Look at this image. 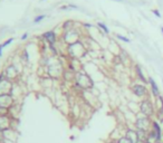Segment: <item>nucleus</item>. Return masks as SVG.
I'll list each match as a JSON object with an SVG mask.
<instances>
[{
    "label": "nucleus",
    "instance_id": "34",
    "mask_svg": "<svg viewBox=\"0 0 163 143\" xmlns=\"http://www.w3.org/2000/svg\"><path fill=\"white\" fill-rule=\"evenodd\" d=\"M3 143H17V142H11V141H3Z\"/></svg>",
    "mask_w": 163,
    "mask_h": 143
},
{
    "label": "nucleus",
    "instance_id": "38",
    "mask_svg": "<svg viewBox=\"0 0 163 143\" xmlns=\"http://www.w3.org/2000/svg\"><path fill=\"white\" fill-rule=\"evenodd\" d=\"M41 1H45V0H41Z\"/></svg>",
    "mask_w": 163,
    "mask_h": 143
},
{
    "label": "nucleus",
    "instance_id": "3",
    "mask_svg": "<svg viewBox=\"0 0 163 143\" xmlns=\"http://www.w3.org/2000/svg\"><path fill=\"white\" fill-rule=\"evenodd\" d=\"M87 55V48L80 41L67 46V56L71 59H80Z\"/></svg>",
    "mask_w": 163,
    "mask_h": 143
},
{
    "label": "nucleus",
    "instance_id": "29",
    "mask_svg": "<svg viewBox=\"0 0 163 143\" xmlns=\"http://www.w3.org/2000/svg\"><path fill=\"white\" fill-rule=\"evenodd\" d=\"M27 38H28V33H25V34H22V35H21L20 39H21V41H26Z\"/></svg>",
    "mask_w": 163,
    "mask_h": 143
},
{
    "label": "nucleus",
    "instance_id": "5",
    "mask_svg": "<svg viewBox=\"0 0 163 143\" xmlns=\"http://www.w3.org/2000/svg\"><path fill=\"white\" fill-rule=\"evenodd\" d=\"M131 92L134 96L138 97V99H141V100L150 96V92H149V88L146 87V85L142 84V83H138V82L132 84Z\"/></svg>",
    "mask_w": 163,
    "mask_h": 143
},
{
    "label": "nucleus",
    "instance_id": "12",
    "mask_svg": "<svg viewBox=\"0 0 163 143\" xmlns=\"http://www.w3.org/2000/svg\"><path fill=\"white\" fill-rule=\"evenodd\" d=\"M14 86V82L9 79H5V81L0 82V95L3 94H10Z\"/></svg>",
    "mask_w": 163,
    "mask_h": 143
},
{
    "label": "nucleus",
    "instance_id": "15",
    "mask_svg": "<svg viewBox=\"0 0 163 143\" xmlns=\"http://www.w3.org/2000/svg\"><path fill=\"white\" fill-rule=\"evenodd\" d=\"M152 130L155 132L157 134V142H162L163 139V131L162 128H161V124L159 123V121L157 120H153L152 121Z\"/></svg>",
    "mask_w": 163,
    "mask_h": 143
},
{
    "label": "nucleus",
    "instance_id": "25",
    "mask_svg": "<svg viewBox=\"0 0 163 143\" xmlns=\"http://www.w3.org/2000/svg\"><path fill=\"white\" fill-rule=\"evenodd\" d=\"M5 79H7V78H6V75H5V73H3V72H0V82L5 81Z\"/></svg>",
    "mask_w": 163,
    "mask_h": 143
},
{
    "label": "nucleus",
    "instance_id": "22",
    "mask_svg": "<svg viewBox=\"0 0 163 143\" xmlns=\"http://www.w3.org/2000/svg\"><path fill=\"white\" fill-rule=\"evenodd\" d=\"M13 41H14V38H13V37H10V38H8V39H6V41H3V43L1 44V45H2V47H3V48H5V47L9 46L10 44L13 43Z\"/></svg>",
    "mask_w": 163,
    "mask_h": 143
},
{
    "label": "nucleus",
    "instance_id": "23",
    "mask_svg": "<svg viewBox=\"0 0 163 143\" xmlns=\"http://www.w3.org/2000/svg\"><path fill=\"white\" fill-rule=\"evenodd\" d=\"M117 143H132V142H131V141H130L126 137H122L117 140Z\"/></svg>",
    "mask_w": 163,
    "mask_h": 143
},
{
    "label": "nucleus",
    "instance_id": "9",
    "mask_svg": "<svg viewBox=\"0 0 163 143\" xmlns=\"http://www.w3.org/2000/svg\"><path fill=\"white\" fill-rule=\"evenodd\" d=\"M15 103H16V101L14 100V97L11 96L10 94L0 95V107H1V109L9 111V110L14 106Z\"/></svg>",
    "mask_w": 163,
    "mask_h": 143
},
{
    "label": "nucleus",
    "instance_id": "13",
    "mask_svg": "<svg viewBox=\"0 0 163 143\" xmlns=\"http://www.w3.org/2000/svg\"><path fill=\"white\" fill-rule=\"evenodd\" d=\"M134 73H135L136 79H138L142 84H145V85L149 84V78L145 77L144 73H143V69H142V67L138 64L134 65Z\"/></svg>",
    "mask_w": 163,
    "mask_h": 143
},
{
    "label": "nucleus",
    "instance_id": "19",
    "mask_svg": "<svg viewBox=\"0 0 163 143\" xmlns=\"http://www.w3.org/2000/svg\"><path fill=\"white\" fill-rule=\"evenodd\" d=\"M97 27H99V29H101V30L103 31L104 34H106V35H108L110 33H111V31H110V28H108L107 26L105 25L104 22L99 21V22H97Z\"/></svg>",
    "mask_w": 163,
    "mask_h": 143
},
{
    "label": "nucleus",
    "instance_id": "4",
    "mask_svg": "<svg viewBox=\"0 0 163 143\" xmlns=\"http://www.w3.org/2000/svg\"><path fill=\"white\" fill-rule=\"evenodd\" d=\"M152 121H153V118H146V116H143L141 114H138L136 115L135 121H134V124H133V128L138 131L149 132L152 129Z\"/></svg>",
    "mask_w": 163,
    "mask_h": 143
},
{
    "label": "nucleus",
    "instance_id": "28",
    "mask_svg": "<svg viewBox=\"0 0 163 143\" xmlns=\"http://www.w3.org/2000/svg\"><path fill=\"white\" fill-rule=\"evenodd\" d=\"M68 7H69V9H78V6H76L74 3H69Z\"/></svg>",
    "mask_w": 163,
    "mask_h": 143
},
{
    "label": "nucleus",
    "instance_id": "2",
    "mask_svg": "<svg viewBox=\"0 0 163 143\" xmlns=\"http://www.w3.org/2000/svg\"><path fill=\"white\" fill-rule=\"evenodd\" d=\"M138 111H140L138 114L146 116V118H153V116L157 115L155 103H154V101L150 96L145 97V99L141 100V102L138 103Z\"/></svg>",
    "mask_w": 163,
    "mask_h": 143
},
{
    "label": "nucleus",
    "instance_id": "1",
    "mask_svg": "<svg viewBox=\"0 0 163 143\" xmlns=\"http://www.w3.org/2000/svg\"><path fill=\"white\" fill-rule=\"evenodd\" d=\"M94 81L91 77V75L87 74L86 72L80 71L78 73H76L75 75V81L73 83V87L75 90H77L80 92V94L84 91H91L94 88Z\"/></svg>",
    "mask_w": 163,
    "mask_h": 143
},
{
    "label": "nucleus",
    "instance_id": "31",
    "mask_svg": "<svg viewBox=\"0 0 163 143\" xmlns=\"http://www.w3.org/2000/svg\"><path fill=\"white\" fill-rule=\"evenodd\" d=\"M2 49H3V47H2V45H0V57L2 56Z\"/></svg>",
    "mask_w": 163,
    "mask_h": 143
},
{
    "label": "nucleus",
    "instance_id": "35",
    "mask_svg": "<svg viewBox=\"0 0 163 143\" xmlns=\"http://www.w3.org/2000/svg\"><path fill=\"white\" fill-rule=\"evenodd\" d=\"M161 31H162V34H163V27H161Z\"/></svg>",
    "mask_w": 163,
    "mask_h": 143
},
{
    "label": "nucleus",
    "instance_id": "30",
    "mask_svg": "<svg viewBox=\"0 0 163 143\" xmlns=\"http://www.w3.org/2000/svg\"><path fill=\"white\" fill-rule=\"evenodd\" d=\"M59 9H60V10H67V9H69V7H68V5H65V6L59 7Z\"/></svg>",
    "mask_w": 163,
    "mask_h": 143
},
{
    "label": "nucleus",
    "instance_id": "26",
    "mask_svg": "<svg viewBox=\"0 0 163 143\" xmlns=\"http://www.w3.org/2000/svg\"><path fill=\"white\" fill-rule=\"evenodd\" d=\"M83 27H85L86 29H91V28H93V25H92V24H87V22H84Z\"/></svg>",
    "mask_w": 163,
    "mask_h": 143
},
{
    "label": "nucleus",
    "instance_id": "6",
    "mask_svg": "<svg viewBox=\"0 0 163 143\" xmlns=\"http://www.w3.org/2000/svg\"><path fill=\"white\" fill-rule=\"evenodd\" d=\"M63 41L67 44V46L80 41V33H78L77 28H73L71 30L63 33Z\"/></svg>",
    "mask_w": 163,
    "mask_h": 143
},
{
    "label": "nucleus",
    "instance_id": "33",
    "mask_svg": "<svg viewBox=\"0 0 163 143\" xmlns=\"http://www.w3.org/2000/svg\"><path fill=\"white\" fill-rule=\"evenodd\" d=\"M160 118L159 123H160V124H163V116H161V118Z\"/></svg>",
    "mask_w": 163,
    "mask_h": 143
},
{
    "label": "nucleus",
    "instance_id": "8",
    "mask_svg": "<svg viewBox=\"0 0 163 143\" xmlns=\"http://www.w3.org/2000/svg\"><path fill=\"white\" fill-rule=\"evenodd\" d=\"M18 121H14L13 118H10L9 115H0V131H6L9 129H16L15 123Z\"/></svg>",
    "mask_w": 163,
    "mask_h": 143
},
{
    "label": "nucleus",
    "instance_id": "21",
    "mask_svg": "<svg viewBox=\"0 0 163 143\" xmlns=\"http://www.w3.org/2000/svg\"><path fill=\"white\" fill-rule=\"evenodd\" d=\"M115 37L118 39V41H124V43H127L129 44L130 43V39L127 37H125V36H123V35H120V34H116L115 35Z\"/></svg>",
    "mask_w": 163,
    "mask_h": 143
},
{
    "label": "nucleus",
    "instance_id": "7",
    "mask_svg": "<svg viewBox=\"0 0 163 143\" xmlns=\"http://www.w3.org/2000/svg\"><path fill=\"white\" fill-rule=\"evenodd\" d=\"M2 72L5 73V75H6L7 79H9V81L14 82V83L17 82V79L19 78V75H20L19 71L16 68V66L14 65V64H9V65H7L6 67L3 68Z\"/></svg>",
    "mask_w": 163,
    "mask_h": 143
},
{
    "label": "nucleus",
    "instance_id": "18",
    "mask_svg": "<svg viewBox=\"0 0 163 143\" xmlns=\"http://www.w3.org/2000/svg\"><path fill=\"white\" fill-rule=\"evenodd\" d=\"M62 28L64 33L75 28V21H73V20H66V21H64V24H63Z\"/></svg>",
    "mask_w": 163,
    "mask_h": 143
},
{
    "label": "nucleus",
    "instance_id": "24",
    "mask_svg": "<svg viewBox=\"0 0 163 143\" xmlns=\"http://www.w3.org/2000/svg\"><path fill=\"white\" fill-rule=\"evenodd\" d=\"M152 13H153L154 15L157 16V18H161V14H160V11H159L157 9H153V10H152Z\"/></svg>",
    "mask_w": 163,
    "mask_h": 143
},
{
    "label": "nucleus",
    "instance_id": "32",
    "mask_svg": "<svg viewBox=\"0 0 163 143\" xmlns=\"http://www.w3.org/2000/svg\"><path fill=\"white\" fill-rule=\"evenodd\" d=\"M105 143H117V141H113V140H108V141H106Z\"/></svg>",
    "mask_w": 163,
    "mask_h": 143
},
{
    "label": "nucleus",
    "instance_id": "10",
    "mask_svg": "<svg viewBox=\"0 0 163 143\" xmlns=\"http://www.w3.org/2000/svg\"><path fill=\"white\" fill-rule=\"evenodd\" d=\"M124 137H126L132 143H141L140 137H138V131L133 126H125L124 130Z\"/></svg>",
    "mask_w": 163,
    "mask_h": 143
},
{
    "label": "nucleus",
    "instance_id": "20",
    "mask_svg": "<svg viewBox=\"0 0 163 143\" xmlns=\"http://www.w3.org/2000/svg\"><path fill=\"white\" fill-rule=\"evenodd\" d=\"M46 18V15H38L34 18V24H39L40 21H43V19Z\"/></svg>",
    "mask_w": 163,
    "mask_h": 143
},
{
    "label": "nucleus",
    "instance_id": "36",
    "mask_svg": "<svg viewBox=\"0 0 163 143\" xmlns=\"http://www.w3.org/2000/svg\"><path fill=\"white\" fill-rule=\"evenodd\" d=\"M116 1H123V0H116Z\"/></svg>",
    "mask_w": 163,
    "mask_h": 143
},
{
    "label": "nucleus",
    "instance_id": "11",
    "mask_svg": "<svg viewBox=\"0 0 163 143\" xmlns=\"http://www.w3.org/2000/svg\"><path fill=\"white\" fill-rule=\"evenodd\" d=\"M41 38L48 45H56V41H57V35H56L55 30H48L46 33H44L41 35Z\"/></svg>",
    "mask_w": 163,
    "mask_h": 143
},
{
    "label": "nucleus",
    "instance_id": "37",
    "mask_svg": "<svg viewBox=\"0 0 163 143\" xmlns=\"http://www.w3.org/2000/svg\"><path fill=\"white\" fill-rule=\"evenodd\" d=\"M155 143H162V142H155Z\"/></svg>",
    "mask_w": 163,
    "mask_h": 143
},
{
    "label": "nucleus",
    "instance_id": "14",
    "mask_svg": "<svg viewBox=\"0 0 163 143\" xmlns=\"http://www.w3.org/2000/svg\"><path fill=\"white\" fill-rule=\"evenodd\" d=\"M3 135H5V141H11V142H17L18 141L17 129H9V130L3 131Z\"/></svg>",
    "mask_w": 163,
    "mask_h": 143
},
{
    "label": "nucleus",
    "instance_id": "16",
    "mask_svg": "<svg viewBox=\"0 0 163 143\" xmlns=\"http://www.w3.org/2000/svg\"><path fill=\"white\" fill-rule=\"evenodd\" d=\"M149 78V85H150V88H151V94H152V96L154 99H157V97L160 96L161 93H160V90H159V86H157V82L154 81V78L152 77H148Z\"/></svg>",
    "mask_w": 163,
    "mask_h": 143
},
{
    "label": "nucleus",
    "instance_id": "17",
    "mask_svg": "<svg viewBox=\"0 0 163 143\" xmlns=\"http://www.w3.org/2000/svg\"><path fill=\"white\" fill-rule=\"evenodd\" d=\"M154 103H155V107H157V115L159 118L163 116V96L160 95L157 99H154Z\"/></svg>",
    "mask_w": 163,
    "mask_h": 143
},
{
    "label": "nucleus",
    "instance_id": "27",
    "mask_svg": "<svg viewBox=\"0 0 163 143\" xmlns=\"http://www.w3.org/2000/svg\"><path fill=\"white\" fill-rule=\"evenodd\" d=\"M3 141H5V135L2 131H0V143H3Z\"/></svg>",
    "mask_w": 163,
    "mask_h": 143
}]
</instances>
